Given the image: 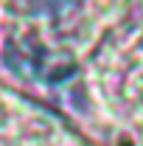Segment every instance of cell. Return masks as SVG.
Instances as JSON below:
<instances>
[{
  "label": "cell",
  "instance_id": "obj_1",
  "mask_svg": "<svg viewBox=\"0 0 143 146\" xmlns=\"http://www.w3.org/2000/svg\"><path fill=\"white\" fill-rule=\"evenodd\" d=\"M14 3L28 14H59L76 0H14Z\"/></svg>",
  "mask_w": 143,
  "mask_h": 146
}]
</instances>
